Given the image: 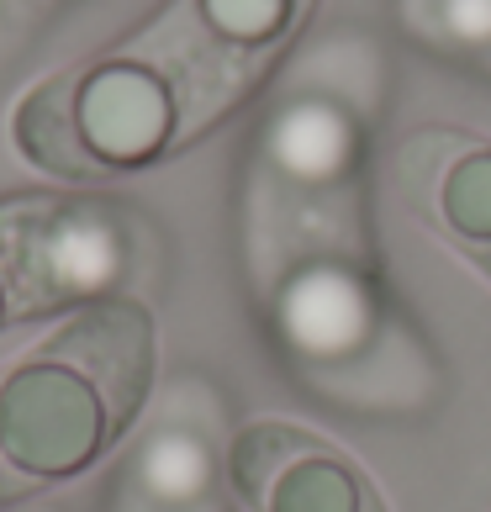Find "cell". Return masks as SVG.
I'll use <instances>...</instances> for the list:
<instances>
[{"label": "cell", "mask_w": 491, "mask_h": 512, "mask_svg": "<svg viewBox=\"0 0 491 512\" xmlns=\"http://www.w3.org/2000/svg\"><path fill=\"white\" fill-rule=\"evenodd\" d=\"M154 381V322L138 301L101 296L0 381V465L64 481L96 465L138 417Z\"/></svg>", "instance_id": "6da1fadb"}, {"label": "cell", "mask_w": 491, "mask_h": 512, "mask_svg": "<svg viewBox=\"0 0 491 512\" xmlns=\"http://www.w3.org/2000/svg\"><path fill=\"white\" fill-rule=\"evenodd\" d=\"M0 270L16 312H53L74 296L117 286L127 270L122 222L101 206L6 201L0 206Z\"/></svg>", "instance_id": "7a4b0ae2"}, {"label": "cell", "mask_w": 491, "mask_h": 512, "mask_svg": "<svg viewBox=\"0 0 491 512\" xmlns=\"http://www.w3.org/2000/svg\"><path fill=\"white\" fill-rule=\"evenodd\" d=\"M370 286L344 264H312L280 291V333L312 359H338L370 333Z\"/></svg>", "instance_id": "3957f363"}, {"label": "cell", "mask_w": 491, "mask_h": 512, "mask_svg": "<svg viewBox=\"0 0 491 512\" xmlns=\"http://www.w3.org/2000/svg\"><path fill=\"white\" fill-rule=\"evenodd\" d=\"M354 122L344 111H333L328 101H296L291 111H280V122L270 127V154L275 164L296 180H338L354 159Z\"/></svg>", "instance_id": "277c9868"}, {"label": "cell", "mask_w": 491, "mask_h": 512, "mask_svg": "<svg viewBox=\"0 0 491 512\" xmlns=\"http://www.w3.org/2000/svg\"><path fill=\"white\" fill-rule=\"evenodd\" d=\"M254 507H264V512H360L365 491H360V476H354L338 454L296 439V449L280 460L275 476L264 481Z\"/></svg>", "instance_id": "5b68a950"}, {"label": "cell", "mask_w": 491, "mask_h": 512, "mask_svg": "<svg viewBox=\"0 0 491 512\" xmlns=\"http://www.w3.org/2000/svg\"><path fill=\"white\" fill-rule=\"evenodd\" d=\"M201 16L222 43L238 48H259L280 37L296 16V0H201Z\"/></svg>", "instance_id": "8992f818"}, {"label": "cell", "mask_w": 491, "mask_h": 512, "mask_svg": "<svg viewBox=\"0 0 491 512\" xmlns=\"http://www.w3.org/2000/svg\"><path fill=\"white\" fill-rule=\"evenodd\" d=\"M143 481L159 491L164 502H185L206 486V449L185 433H159L143 449Z\"/></svg>", "instance_id": "52a82bcc"}, {"label": "cell", "mask_w": 491, "mask_h": 512, "mask_svg": "<svg viewBox=\"0 0 491 512\" xmlns=\"http://www.w3.org/2000/svg\"><path fill=\"white\" fill-rule=\"evenodd\" d=\"M444 217L465 238L491 243V154H470L444 180Z\"/></svg>", "instance_id": "ba28073f"}, {"label": "cell", "mask_w": 491, "mask_h": 512, "mask_svg": "<svg viewBox=\"0 0 491 512\" xmlns=\"http://www.w3.org/2000/svg\"><path fill=\"white\" fill-rule=\"evenodd\" d=\"M444 27L460 43H486L491 37V0H444Z\"/></svg>", "instance_id": "9c48e42d"}, {"label": "cell", "mask_w": 491, "mask_h": 512, "mask_svg": "<svg viewBox=\"0 0 491 512\" xmlns=\"http://www.w3.org/2000/svg\"><path fill=\"white\" fill-rule=\"evenodd\" d=\"M16 317V301H11V286H6V270H0V322Z\"/></svg>", "instance_id": "30bf717a"}]
</instances>
